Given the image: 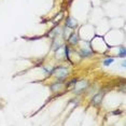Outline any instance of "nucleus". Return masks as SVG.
Here are the masks:
<instances>
[{
  "label": "nucleus",
  "instance_id": "obj_4",
  "mask_svg": "<svg viewBox=\"0 0 126 126\" xmlns=\"http://www.w3.org/2000/svg\"><path fill=\"white\" fill-rule=\"evenodd\" d=\"M103 93L97 94V95L93 98V103H94V105H98V103H100L101 100H103Z\"/></svg>",
  "mask_w": 126,
  "mask_h": 126
},
{
  "label": "nucleus",
  "instance_id": "obj_9",
  "mask_svg": "<svg viewBox=\"0 0 126 126\" xmlns=\"http://www.w3.org/2000/svg\"><path fill=\"white\" fill-rule=\"evenodd\" d=\"M120 56H121V57H124V56H125V50H124V47H122V49H121V53H120Z\"/></svg>",
  "mask_w": 126,
  "mask_h": 126
},
{
  "label": "nucleus",
  "instance_id": "obj_5",
  "mask_svg": "<svg viewBox=\"0 0 126 126\" xmlns=\"http://www.w3.org/2000/svg\"><path fill=\"white\" fill-rule=\"evenodd\" d=\"M78 40H79V38H78V35H75V33H72L69 38V42L71 43V44H77Z\"/></svg>",
  "mask_w": 126,
  "mask_h": 126
},
{
  "label": "nucleus",
  "instance_id": "obj_8",
  "mask_svg": "<svg viewBox=\"0 0 126 126\" xmlns=\"http://www.w3.org/2000/svg\"><path fill=\"white\" fill-rule=\"evenodd\" d=\"M65 55L68 59H69V47H65Z\"/></svg>",
  "mask_w": 126,
  "mask_h": 126
},
{
  "label": "nucleus",
  "instance_id": "obj_2",
  "mask_svg": "<svg viewBox=\"0 0 126 126\" xmlns=\"http://www.w3.org/2000/svg\"><path fill=\"white\" fill-rule=\"evenodd\" d=\"M86 86H87V82H86V81H81V82H79L78 84H75V92L77 94H80Z\"/></svg>",
  "mask_w": 126,
  "mask_h": 126
},
{
  "label": "nucleus",
  "instance_id": "obj_3",
  "mask_svg": "<svg viewBox=\"0 0 126 126\" xmlns=\"http://www.w3.org/2000/svg\"><path fill=\"white\" fill-rule=\"evenodd\" d=\"M66 25L69 28H75L77 26V21L75 19H72V17H68L67 21H66Z\"/></svg>",
  "mask_w": 126,
  "mask_h": 126
},
{
  "label": "nucleus",
  "instance_id": "obj_6",
  "mask_svg": "<svg viewBox=\"0 0 126 126\" xmlns=\"http://www.w3.org/2000/svg\"><path fill=\"white\" fill-rule=\"evenodd\" d=\"M91 53H92V52L87 51V50H82V51H81V55L84 56V57H87L89 55H91Z\"/></svg>",
  "mask_w": 126,
  "mask_h": 126
},
{
  "label": "nucleus",
  "instance_id": "obj_7",
  "mask_svg": "<svg viewBox=\"0 0 126 126\" xmlns=\"http://www.w3.org/2000/svg\"><path fill=\"white\" fill-rule=\"evenodd\" d=\"M113 61H114L113 58H108V59H106V61H103V65H105V66H109L110 64L113 63Z\"/></svg>",
  "mask_w": 126,
  "mask_h": 126
},
{
  "label": "nucleus",
  "instance_id": "obj_1",
  "mask_svg": "<svg viewBox=\"0 0 126 126\" xmlns=\"http://www.w3.org/2000/svg\"><path fill=\"white\" fill-rule=\"evenodd\" d=\"M69 73V70L67 68H64V67H59V68H56L55 70L53 71V75L55 77H57L58 79H64L66 78Z\"/></svg>",
  "mask_w": 126,
  "mask_h": 126
}]
</instances>
